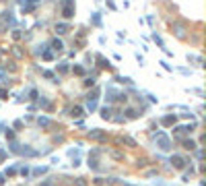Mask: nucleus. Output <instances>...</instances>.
I'll list each match as a JSON object with an SVG mask.
<instances>
[{"label": "nucleus", "instance_id": "obj_19", "mask_svg": "<svg viewBox=\"0 0 206 186\" xmlns=\"http://www.w3.org/2000/svg\"><path fill=\"white\" fill-rule=\"evenodd\" d=\"M68 70V66H66V62H62V64H60V73H66Z\"/></svg>", "mask_w": 206, "mask_h": 186}, {"label": "nucleus", "instance_id": "obj_4", "mask_svg": "<svg viewBox=\"0 0 206 186\" xmlns=\"http://www.w3.org/2000/svg\"><path fill=\"white\" fill-rule=\"evenodd\" d=\"M161 124H165V126L175 124V116H165V118H161Z\"/></svg>", "mask_w": 206, "mask_h": 186}, {"label": "nucleus", "instance_id": "obj_21", "mask_svg": "<svg viewBox=\"0 0 206 186\" xmlns=\"http://www.w3.org/2000/svg\"><path fill=\"white\" fill-rule=\"evenodd\" d=\"M44 60H52V52H44Z\"/></svg>", "mask_w": 206, "mask_h": 186}, {"label": "nucleus", "instance_id": "obj_14", "mask_svg": "<svg viewBox=\"0 0 206 186\" xmlns=\"http://www.w3.org/2000/svg\"><path fill=\"white\" fill-rule=\"evenodd\" d=\"M153 39H154V41H157V43H159V46L163 48V39L159 37V35H157V33H154V35H153Z\"/></svg>", "mask_w": 206, "mask_h": 186}, {"label": "nucleus", "instance_id": "obj_9", "mask_svg": "<svg viewBox=\"0 0 206 186\" xmlns=\"http://www.w3.org/2000/svg\"><path fill=\"white\" fill-rule=\"evenodd\" d=\"M46 172H48V167H35V170H33V176H41Z\"/></svg>", "mask_w": 206, "mask_h": 186}, {"label": "nucleus", "instance_id": "obj_16", "mask_svg": "<svg viewBox=\"0 0 206 186\" xmlns=\"http://www.w3.org/2000/svg\"><path fill=\"white\" fill-rule=\"evenodd\" d=\"M184 145H186V149H194V147H196V145H194V141H186Z\"/></svg>", "mask_w": 206, "mask_h": 186}, {"label": "nucleus", "instance_id": "obj_10", "mask_svg": "<svg viewBox=\"0 0 206 186\" xmlns=\"http://www.w3.org/2000/svg\"><path fill=\"white\" fill-rule=\"evenodd\" d=\"M93 25H101V17H99V13H93Z\"/></svg>", "mask_w": 206, "mask_h": 186}, {"label": "nucleus", "instance_id": "obj_1", "mask_svg": "<svg viewBox=\"0 0 206 186\" xmlns=\"http://www.w3.org/2000/svg\"><path fill=\"white\" fill-rule=\"evenodd\" d=\"M157 147L161 149V151H169V149H171L169 137H167V135H159V137H157Z\"/></svg>", "mask_w": 206, "mask_h": 186}, {"label": "nucleus", "instance_id": "obj_22", "mask_svg": "<svg viewBox=\"0 0 206 186\" xmlns=\"http://www.w3.org/2000/svg\"><path fill=\"white\" fill-rule=\"evenodd\" d=\"M44 77H46V79H54V75H52L50 70H46V73H44Z\"/></svg>", "mask_w": 206, "mask_h": 186}, {"label": "nucleus", "instance_id": "obj_2", "mask_svg": "<svg viewBox=\"0 0 206 186\" xmlns=\"http://www.w3.org/2000/svg\"><path fill=\"white\" fill-rule=\"evenodd\" d=\"M62 15L66 19L74 17V0H64V8H62Z\"/></svg>", "mask_w": 206, "mask_h": 186}, {"label": "nucleus", "instance_id": "obj_13", "mask_svg": "<svg viewBox=\"0 0 206 186\" xmlns=\"http://www.w3.org/2000/svg\"><path fill=\"white\" fill-rule=\"evenodd\" d=\"M37 124H39V126H50V120H48V118H39Z\"/></svg>", "mask_w": 206, "mask_h": 186}, {"label": "nucleus", "instance_id": "obj_11", "mask_svg": "<svg viewBox=\"0 0 206 186\" xmlns=\"http://www.w3.org/2000/svg\"><path fill=\"white\" fill-rule=\"evenodd\" d=\"M72 116L74 118H81L83 116V108H72Z\"/></svg>", "mask_w": 206, "mask_h": 186}, {"label": "nucleus", "instance_id": "obj_18", "mask_svg": "<svg viewBox=\"0 0 206 186\" xmlns=\"http://www.w3.org/2000/svg\"><path fill=\"white\" fill-rule=\"evenodd\" d=\"M6 95H8L6 89H0V99H6Z\"/></svg>", "mask_w": 206, "mask_h": 186}, {"label": "nucleus", "instance_id": "obj_15", "mask_svg": "<svg viewBox=\"0 0 206 186\" xmlns=\"http://www.w3.org/2000/svg\"><path fill=\"white\" fill-rule=\"evenodd\" d=\"M74 73L76 75H85V68L83 66H74Z\"/></svg>", "mask_w": 206, "mask_h": 186}, {"label": "nucleus", "instance_id": "obj_12", "mask_svg": "<svg viewBox=\"0 0 206 186\" xmlns=\"http://www.w3.org/2000/svg\"><path fill=\"white\" fill-rule=\"evenodd\" d=\"M87 108H89V110L93 112V110L97 108V101H91V99H87Z\"/></svg>", "mask_w": 206, "mask_h": 186}, {"label": "nucleus", "instance_id": "obj_3", "mask_svg": "<svg viewBox=\"0 0 206 186\" xmlns=\"http://www.w3.org/2000/svg\"><path fill=\"white\" fill-rule=\"evenodd\" d=\"M171 163H173V167H175V170H184L186 159H184V157H179V155H173V157H171Z\"/></svg>", "mask_w": 206, "mask_h": 186}, {"label": "nucleus", "instance_id": "obj_8", "mask_svg": "<svg viewBox=\"0 0 206 186\" xmlns=\"http://www.w3.org/2000/svg\"><path fill=\"white\" fill-rule=\"evenodd\" d=\"M52 48H54V50H58V52H60V50H62L64 46H62V41H60V39H54V41H52Z\"/></svg>", "mask_w": 206, "mask_h": 186}, {"label": "nucleus", "instance_id": "obj_5", "mask_svg": "<svg viewBox=\"0 0 206 186\" xmlns=\"http://www.w3.org/2000/svg\"><path fill=\"white\" fill-rule=\"evenodd\" d=\"M89 137H91V139H103V132H101L99 128H93V130L89 132Z\"/></svg>", "mask_w": 206, "mask_h": 186}, {"label": "nucleus", "instance_id": "obj_23", "mask_svg": "<svg viewBox=\"0 0 206 186\" xmlns=\"http://www.w3.org/2000/svg\"><path fill=\"white\" fill-rule=\"evenodd\" d=\"M4 157H6V153H4V151H0V161H2Z\"/></svg>", "mask_w": 206, "mask_h": 186}, {"label": "nucleus", "instance_id": "obj_6", "mask_svg": "<svg viewBox=\"0 0 206 186\" xmlns=\"http://www.w3.org/2000/svg\"><path fill=\"white\" fill-rule=\"evenodd\" d=\"M56 31H58V33H68V25H64V23L56 25Z\"/></svg>", "mask_w": 206, "mask_h": 186}, {"label": "nucleus", "instance_id": "obj_20", "mask_svg": "<svg viewBox=\"0 0 206 186\" xmlns=\"http://www.w3.org/2000/svg\"><path fill=\"white\" fill-rule=\"evenodd\" d=\"M6 174H8V176H15V174H17V170H15V167H8Z\"/></svg>", "mask_w": 206, "mask_h": 186}, {"label": "nucleus", "instance_id": "obj_17", "mask_svg": "<svg viewBox=\"0 0 206 186\" xmlns=\"http://www.w3.org/2000/svg\"><path fill=\"white\" fill-rule=\"evenodd\" d=\"M126 114H128V118H136V112L134 110H126Z\"/></svg>", "mask_w": 206, "mask_h": 186}, {"label": "nucleus", "instance_id": "obj_7", "mask_svg": "<svg viewBox=\"0 0 206 186\" xmlns=\"http://www.w3.org/2000/svg\"><path fill=\"white\" fill-rule=\"evenodd\" d=\"M101 116L105 118V120H107V118H111V108H109V105H107V108H103V110H101Z\"/></svg>", "mask_w": 206, "mask_h": 186}]
</instances>
